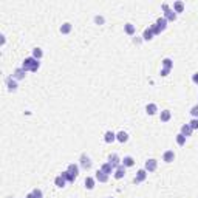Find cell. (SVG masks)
I'll return each instance as SVG.
<instances>
[{
	"instance_id": "27",
	"label": "cell",
	"mask_w": 198,
	"mask_h": 198,
	"mask_svg": "<svg viewBox=\"0 0 198 198\" xmlns=\"http://www.w3.org/2000/svg\"><path fill=\"white\" fill-rule=\"evenodd\" d=\"M161 64H163V68H169V70L174 68V60H172L170 57H164Z\"/></svg>"
},
{
	"instance_id": "7",
	"label": "cell",
	"mask_w": 198,
	"mask_h": 198,
	"mask_svg": "<svg viewBox=\"0 0 198 198\" xmlns=\"http://www.w3.org/2000/svg\"><path fill=\"white\" fill-rule=\"evenodd\" d=\"M146 178H147V170H146V169H139V170L136 172V177H135V183H136V184H139V183L146 181Z\"/></svg>"
},
{
	"instance_id": "34",
	"label": "cell",
	"mask_w": 198,
	"mask_h": 198,
	"mask_svg": "<svg viewBox=\"0 0 198 198\" xmlns=\"http://www.w3.org/2000/svg\"><path fill=\"white\" fill-rule=\"evenodd\" d=\"M191 115H192V118H198V104L191 108Z\"/></svg>"
},
{
	"instance_id": "8",
	"label": "cell",
	"mask_w": 198,
	"mask_h": 198,
	"mask_svg": "<svg viewBox=\"0 0 198 198\" xmlns=\"http://www.w3.org/2000/svg\"><path fill=\"white\" fill-rule=\"evenodd\" d=\"M121 161H122V160H121V158H119V156H118L116 153H112V155L108 156V163H110V164H112V166H113L115 169H116V167H119V166L122 164Z\"/></svg>"
},
{
	"instance_id": "21",
	"label": "cell",
	"mask_w": 198,
	"mask_h": 198,
	"mask_svg": "<svg viewBox=\"0 0 198 198\" xmlns=\"http://www.w3.org/2000/svg\"><path fill=\"white\" fill-rule=\"evenodd\" d=\"M146 112H147V115H150V116H152V115H155V113L158 112V105H156V104H153V102H152V104H147Z\"/></svg>"
},
{
	"instance_id": "32",
	"label": "cell",
	"mask_w": 198,
	"mask_h": 198,
	"mask_svg": "<svg viewBox=\"0 0 198 198\" xmlns=\"http://www.w3.org/2000/svg\"><path fill=\"white\" fill-rule=\"evenodd\" d=\"M104 22H105V19L102 15H95V23L96 25H104Z\"/></svg>"
},
{
	"instance_id": "1",
	"label": "cell",
	"mask_w": 198,
	"mask_h": 198,
	"mask_svg": "<svg viewBox=\"0 0 198 198\" xmlns=\"http://www.w3.org/2000/svg\"><path fill=\"white\" fill-rule=\"evenodd\" d=\"M22 68H23L25 71H37V70L40 68V62L31 56V57H26V59L23 60Z\"/></svg>"
},
{
	"instance_id": "25",
	"label": "cell",
	"mask_w": 198,
	"mask_h": 198,
	"mask_svg": "<svg viewBox=\"0 0 198 198\" xmlns=\"http://www.w3.org/2000/svg\"><path fill=\"white\" fill-rule=\"evenodd\" d=\"M101 170H102V172H105L107 175H110L112 172H115V167H113V166H112V164H110V163L107 161L105 164H102V167H101Z\"/></svg>"
},
{
	"instance_id": "14",
	"label": "cell",
	"mask_w": 198,
	"mask_h": 198,
	"mask_svg": "<svg viewBox=\"0 0 198 198\" xmlns=\"http://www.w3.org/2000/svg\"><path fill=\"white\" fill-rule=\"evenodd\" d=\"M67 183H68V181L65 180V177H64L62 174H60V175H57V177L54 178V184H56L57 187H60V189H62V187H65V184H67Z\"/></svg>"
},
{
	"instance_id": "30",
	"label": "cell",
	"mask_w": 198,
	"mask_h": 198,
	"mask_svg": "<svg viewBox=\"0 0 198 198\" xmlns=\"http://www.w3.org/2000/svg\"><path fill=\"white\" fill-rule=\"evenodd\" d=\"M62 175L65 177V180H67L68 183H74V180H76V177H73V175H70V174H68L67 170H65V172H62Z\"/></svg>"
},
{
	"instance_id": "9",
	"label": "cell",
	"mask_w": 198,
	"mask_h": 198,
	"mask_svg": "<svg viewBox=\"0 0 198 198\" xmlns=\"http://www.w3.org/2000/svg\"><path fill=\"white\" fill-rule=\"evenodd\" d=\"M174 160H175V152H174V150H166V152L163 153V161H164V163L169 164V163H172Z\"/></svg>"
},
{
	"instance_id": "12",
	"label": "cell",
	"mask_w": 198,
	"mask_h": 198,
	"mask_svg": "<svg viewBox=\"0 0 198 198\" xmlns=\"http://www.w3.org/2000/svg\"><path fill=\"white\" fill-rule=\"evenodd\" d=\"M25 73H26V71H25L22 67H20V68H15V70H14V73H12V77H14L15 81L25 79Z\"/></svg>"
},
{
	"instance_id": "38",
	"label": "cell",
	"mask_w": 198,
	"mask_h": 198,
	"mask_svg": "<svg viewBox=\"0 0 198 198\" xmlns=\"http://www.w3.org/2000/svg\"><path fill=\"white\" fill-rule=\"evenodd\" d=\"M133 42H135L136 45H139V43H141V39H136V37H135V39H133Z\"/></svg>"
},
{
	"instance_id": "28",
	"label": "cell",
	"mask_w": 198,
	"mask_h": 198,
	"mask_svg": "<svg viewBox=\"0 0 198 198\" xmlns=\"http://www.w3.org/2000/svg\"><path fill=\"white\" fill-rule=\"evenodd\" d=\"M42 56H43L42 48H39V46H37V48H34V50H33V57H34V59L40 60V59H42Z\"/></svg>"
},
{
	"instance_id": "18",
	"label": "cell",
	"mask_w": 198,
	"mask_h": 198,
	"mask_svg": "<svg viewBox=\"0 0 198 198\" xmlns=\"http://www.w3.org/2000/svg\"><path fill=\"white\" fill-rule=\"evenodd\" d=\"M116 141H119L121 144H124V143H127L129 141V135L122 130V132H118L116 133Z\"/></svg>"
},
{
	"instance_id": "5",
	"label": "cell",
	"mask_w": 198,
	"mask_h": 198,
	"mask_svg": "<svg viewBox=\"0 0 198 198\" xmlns=\"http://www.w3.org/2000/svg\"><path fill=\"white\" fill-rule=\"evenodd\" d=\"M156 167H158V161H156V160L150 158V160H147V161H146V166H144V169L147 170V174H152V172H155V170H156Z\"/></svg>"
},
{
	"instance_id": "39",
	"label": "cell",
	"mask_w": 198,
	"mask_h": 198,
	"mask_svg": "<svg viewBox=\"0 0 198 198\" xmlns=\"http://www.w3.org/2000/svg\"><path fill=\"white\" fill-rule=\"evenodd\" d=\"M25 198H34V195H33V194H28V195H26Z\"/></svg>"
},
{
	"instance_id": "36",
	"label": "cell",
	"mask_w": 198,
	"mask_h": 198,
	"mask_svg": "<svg viewBox=\"0 0 198 198\" xmlns=\"http://www.w3.org/2000/svg\"><path fill=\"white\" fill-rule=\"evenodd\" d=\"M192 82L198 85V73H194V74H192Z\"/></svg>"
},
{
	"instance_id": "23",
	"label": "cell",
	"mask_w": 198,
	"mask_h": 198,
	"mask_svg": "<svg viewBox=\"0 0 198 198\" xmlns=\"http://www.w3.org/2000/svg\"><path fill=\"white\" fill-rule=\"evenodd\" d=\"M192 132H194V130L191 129V125H189V124H183V125H181V135H184L186 138H187V136H191V135H192Z\"/></svg>"
},
{
	"instance_id": "15",
	"label": "cell",
	"mask_w": 198,
	"mask_h": 198,
	"mask_svg": "<svg viewBox=\"0 0 198 198\" xmlns=\"http://www.w3.org/2000/svg\"><path fill=\"white\" fill-rule=\"evenodd\" d=\"M71 29H73V25H71L70 22L62 23V25H60V28H59V31H60L62 34H70V33H71Z\"/></svg>"
},
{
	"instance_id": "35",
	"label": "cell",
	"mask_w": 198,
	"mask_h": 198,
	"mask_svg": "<svg viewBox=\"0 0 198 198\" xmlns=\"http://www.w3.org/2000/svg\"><path fill=\"white\" fill-rule=\"evenodd\" d=\"M170 71H172V70H169V68H163V70H161V76H167Z\"/></svg>"
},
{
	"instance_id": "29",
	"label": "cell",
	"mask_w": 198,
	"mask_h": 198,
	"mask_svg": "<svg viewBox=\"0 0 198 198\" xmlns=\"http://www.w3.org/2000/svg\"><path fill=\"white\" fill-rule=\"evenodd\" d=\"M177 144H178V146H184V144H186V136L181 135V133H178V135H177Z\"/></svg>"
},
{
	"instance_id": "16",
	"label": "cell",
	"mask_w": 198,
	"mask_h": 198,
	"mask_svg": "<svg viewBox=\"0 0 198 198\" xmlns=\"http://www.w3.org/2000/svg\"><path fill=\"white\" fill-rule=\"evenodd\" d=\"M104 141L107 143V144H112L113 141H116V133H113V132H105L104 133Z\"/></svg>"
},
{
	"instance_id": "19",
	"label": "cell",
	"mask_w": 198,
	"mask_h": 198,
	"mask_svg": "<svg viewBox=\"0 0 198 198\" xmlns=\"http://www.w3.org/2000/svg\"><path fill=\"white\" fill-rule=\"evenodd\" d=\"M95 183H96V178H93V177H87V178H85V189H88V191L95 189Z\"/></svg>"
},
{
	"instance_id": "24",
	"label": "cell",
	"mask_w": 198,
	"mask_h": 198,
	"mask_svg": "<svg viewBox=\"0 0 198 198\" xmlns=\"http://www.w3.org/2000/svg\"><path fill=\"white\" fill-rule=\"evenodd\" d=\"M122 166H124V167H133V166H135V160H133V156H124V160H122Z\"/></svg>"
},
{
	"instance_id": "11",
	"label": "cell",
	"mask_w": 198,
	"mask_h": 198,
	"mask_svg": "<svg viewBox=\"0 0 198 198\" xmlns=\"http://www.w3.org/2000/svg\"><path fill=\"white\" fill-rule=\"evenodd\" d=\"M108 177H110V175H107V174L102 172V170H98L96 175H95L96 181H99V183H107V181H108Z\"/></svg>"
},
{
	"instance_id": "33",
	"label": "cell",
	"mask_w": 198,
	"mask_h": 198,
	"mask_svg": "<svg viewBox=\"0 0 198 198\" xmlns=\"http://www.w3.org/2000/svg\"><path fill=\"white\" fill-rule=\"evenodd\" d=\"M31 194L34 195V198H43V192H42L40 189H34Z\"/></svg>"
},
{
	"instance_id": "13",
	"label": "cell",
	"mask_w": 198,
	"mask_h": 198,
	"mask_svg": "<svg viewBox=\"0 0 198 198\" xmlns=\"http://www.w3.org/2000/svg\"><path fill=\"white\" fill-rule=\"evenodd\" d=\"M67 172H68L70 175H73V177H76V178H77V175H79V166H76L74 163H71V164H68Z\"/></svg>"
},
{
	"instance_id": "31",
	"label": "cell",
	"mask_w": 198,
	"mask_h": 198,
	"mask_svg": "<svg viewBox=\"0 0 198 198\" xmlns=\"http://www.w3.org/2000/svg\"><path fill=\"white\" fill-rule=\"evenodd\" d=\"M189 125H191L192 130H198V118H192V121L189 122Z\"/></svg>"
},
{
	"instance_id": "37",
	"label": "cell",
	"mask_w": 198,
	"mask_h": 198,
	"mask_svg": "<svg viewBox=\"0 0 198 198\" xmlns=\"http://www.w3.org/2000/svg\"><path fill=\"white\" fill-rule=\"evenodd\" d=\"M0 37H2V46H3V45H5V42H6V37H5V34H2Z\"/></svg>"
},
{
	"instance_id": "22",
	"label": "cell",
	"mask_w": 198,
	"mask_h": 198,
	"mask_svg": "<svg viewBox=\"0 0 198 198\" xmlns=\"http://www.w3.org/2000/svg\"><path fill=\"white\" fill-rule=\"evenodd\" d=\"M170 118H172V113H170V110H163V112H161V115H160V119H161V122H167Z\"/></svg>"
},
{
	"instance_id": "6",
	"label": "cell",
	"mask_w": 198,
	"mask_h": 198,
	"mask_svg": "<svg viewBox=\"0 0 198 198\" xmlns=\"http://www.w3.org/2000/svg\"><path fill=\"white\" fill-rule=\"evenodd\" d=\"M5 84H6V87H8V90H9V91H15V90L19 88L17 81H15L12 76H8V77L5 79Z\"/></svg>"
},
{
	"instance_id": "2",
	"label": "cell",
	"mask_w": 198,
	"mask_h": 198,
	"mask_svg": "<svg viewBox=\"0 0 198 198\" xmlns=\"http://www.w3.org/2000/svg\"><path fill=\"white\" fill-rule=\"evenodd\" d=\"M150 26H152V29H153L155 36H156V34H161V33L167 28V20H166L164 17H160V19H158L153 25H150Z\"/></svg>"
},
{
	"instance_id": "17",
	"label": "cell",
	"mask_w": 198,
	"mask_h": 198,
	"mask_svg": "<svg viewBox=\"0 0 198 198\" xmlns=\"http://www.w3.org/2000/svg\"><path fill=\"white\" fill-rule=\"evenodd\" d=\"M153 36H155V33H153L152 26H149V28H146V29H144V34H143V40H152V39H153Z\"/></svg>"
},
{
	"instance_id": "26",
	"label": "cell",
	"mask_w": 198,
	"mask_h": 198,
	"mask_svg": "<svg viewBox=\"0 0 198 198\" xmlns=\"http://www.w3.org/2000/svg\"><path fill=\"white\" fill-rule=\"evenodd\" d=\"M183 9H184V3H183L181 0H177V2L174 3V11L178 14V12H183Z\"/></svg>"
},
{
	"instance_id": "10",
	"label": "cell",
	"mask_w": 198,
	"mask_h": 198,
	"mask_svg": "<svg viewBox=\"0 0 198 198\" xmlns=\"http://www.w3.org/2000/svg\"><path fill=\"white\" fill-rule=\"evenodd\" d=\"M125 169H127V167H124V166L121 164L119 167H116V169H115V174H113V177H115L116 180H121V178H124V177H125Z\"/></svg>"
},
{
	"instance_id": "20",
	"label": "cell",
	"mask_w": 198,
	"mask_h": 198,
	"mask_svg": "<svg viewBox=\"0 0 198 198\" xmlns=\"http://www.w3.org/2000/svg\"><path fill=\"white\" fill-rule=\"evenodd\" d=\"M124 31H125L129 36H133V34L136 33V28H135L133 23H125V25H124Z\"/></svg>"
},
{
	"instance_id": "40",
	"label": "cell",
	"mask_w": 198,
	"mask_h": 198,
	"mask_svg": "<svg viewBox=\"0 0 198 198\" xmlns=\"http://www.w3.org/2000/svg\"><path fill=\"white\" fill-rule=\"evenodd\" d=\"M108 198H113V197H108Z\"/></svg>"
},
{
	"instance_id": "4",
	"label": "cell",
	"mask_w": 198,
	"mask_h": 198,
	"mask_svg": "<svg viewBox=\"0 0 198 198\" xmlns=\"http://www.w3.org/2000/svg\"><path fill=\"white\" fill-rule=\"evenodd\" d=\"M79 161H81V167H82L84 170H90L91 166H93V163H91V160H90V156H88L87 153H82L81 158H79Z\"/></svg>"
},
{
	"instance_id": "3",
	"label": "cell",
	"mask_w": 198,
	"mask_h": 198,
	"mask_svg": "<svg viewBox=\"0 0 198 198\" xmlns=\"http://www.w3.org/2000/svg\"><path fill=\"white\" fill-rule=\"evenodd\" d=\"M163 9H164V19H166L167 22L177 20V12H175L174 9H170L167 3H163Z\"/></svg>"
}]
</instances>
